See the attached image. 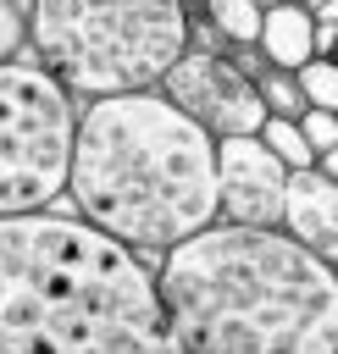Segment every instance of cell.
Listing matches in <instances>:
<instances>
[{
  "label": "cell",
  "instance_id": "cell-19",
  "mask_svg": "<svg viewBox=\"0 0 338 354\" xmlns=\"http://www.w3.org/2000/svg\"><path fill=\"white\" fill-rule=\"evenodd\" d=\"M294 6H305V0H294Z\"/></svg>",
  "mask_w": 338,
  "mask_h": 354
},
{
  "label": "cell",
  "instance_id": "cell-13",
  "mask_svg": "<svg viewBox=\"0 0 338 354\" xmlns=\"http://www.w3.org/2000/svg\"><path fill=\"white\" fill-rule=\"evenodd\" d=\"M299 83H305V100L310 105L338 111V55H310L299 66Z\"/></svg>",
  "mask_w": 338,
  "mask_h": 354
},
{
  "label": "cell",
  "instance_id": "cell-7",
  "mask_svg": "<svg viewBox=\"0 0 338 354\" xmlns=\"http://www.w3.org/2000/svg\"><path fill=\"white\" fill-rule=\"evenodd\" d=\"M216 177H222V221H238V227H283L294 166L260 133L216 138Z\"/></svg>",
  "mask_w": 338,
  "mask_h": 354
},
{
  "label": "cell",
  "instance_id": "cell-1",
  "mask_svg": "<svg viewBox=\"0 0 338 354\" xmlns=\"http://www.w3.org/2000/svg\"><path fill=\"white\" fill-rule=\"evenodd\" d=\"M0 354H177L161 271L89 216H6Z\"/></svg>",
  "mask_w": 338,
  "mask_h": 354
},
{
  "label": "cell",
  "instance_id": "cell-8",
  "mask_svg": "<svg viewBox=\"0 0 338 354\" xmlns=\"http://www.w3.org/2000/svg\"><path fill=\"white\" fill-rule=\"evenodd\" d=\"M283 227L310 243L321 260L338 266V177H327L321 166H305L288 177V210H283Z\"/></svg>",
  "mask_w": 338,
  "mask_h": 354
},
{
  "label": "cell",
  "instance_id": "cell-3",
  "mask_svg": "<svg viewBox=\"0 0 338 354\" xmlns=\"http://www.w3.org/2000/svg\"><path fill=\"white\" fill-rule=\"evenodd\" d=\"M66 194L139 254H166L222 216L216 138L166 88L89 100Z\"/></svg>",
  "mask_w": 338,
  "mask_h": 354
},
{
  "label": "cell",
  "instance_id": "cell-9",
  "mask_svg": "<svg viewBox=\"0 0 338 354\" xmlns=\"http://www.w3.org/2000/svg\"><path fill=\"white\" fill-rule=\"evenodd\" d=\"M260 50H266V61H272V66H288V72H299V66L316 55V11H310V6H294V0H283V6H266Z\"/></svg>",
  "mask_w": 338,
  "mask_h": 354
},
{
  "label": "cell",
  "instance_id": "cell-17",
  "mask_svg": "<svg viewBox=\"0 0 338 354\" xmlns=\"http://www.w3.org/2000/svg\"><path fill=\"white\" fill-rule=\"evenodd\" d=\"M316 166H321V171H327V177H338V149H327V155H321V160H316Z\"/></svg>",
  "mask_w": 338,
  "mask_h": 354
},
{
  "label": "cell",
  "instance_id": "cell-11",
  "mask_svg": "<svg viewBox=\"0 0 338 354\" xmlns=\"http://www.w3.org/2000/svg\"><path fill=\"white\" fill-rule=\"evenodd\" d=\"M260 94H266V111H272V116H305V111H310L305 83H299V72H288V66H266V72H260Z\"/></svg>",
  "mask_w": 338,
  "mask_h": 354
},
{
  "label": "cell",
  "instance_id": "cell-2",
  "mask_svg": "<svg viewBox=\"0 0 338 354\" xmlns=\"http://www.w3.org/2000/svg\"><path fill=\"white\" fill-rule=\"evenodd\" d=\"M155 271L177 354H338V266L288 227L211 221Z\"/></svg>",
  "mask_w": 338,
  "mask_h": 354
},
{
  "label": "cell",
  "instance_id": "cell-14",
  "mask_svg": "<svg viewBox=\"0 0 338 354\" xmlns=\"http://www.w3.org/2000/svg\"><path fill=\"white\" fill-rule=\"evenodd\" d=\"M28 6H33V0H6V6H0V50H6V61H17V55H22Z\"/></svg>",
  "mask_w": 338,
  "mask_h": 354
},
{
  "label": "cell",
  "instance_id": "cell-18",
  "mask_svg": "<svg viewBox=\"0 0 338 354\" xmlns=\"http://www.w3.org/2000/svg\"><path fill=\"white\" fill-rule=\"evenodd\" d=\"M255 6H283V0H255Z\"/></svg>",
  "mask_w": 338,
  "mask_h": 354
},
{
  "label": "cell",
  "instance_id": "cell-16",
  "mask_svg": "<svg viewBox=\"0 0 338 354\" xmlns=\"http://www.w3.org/2000/svg\"><path fill=\"white\" fill-rule=\"evenodd\" d=\"M310 11H316V22H338V0H310Z\"/></svg>",
  "mask_w": 338,
  "mask_h": 354
},
{
  "label": "cell",
  "instance_id": "cell-20",
  "mask_svg": "<svg viewBox=\"0 0 338 354\" xmlns=\"http://www.w3.org/2000/svg\"><path fill=\"white\" fill-rule=\"evenodd\" d=\"M332 55H338V50H332Z\"/></svg>",
  "mask_w": 338,
  "mask_h": 354
},
{
  "label": "cell",
  "instance_id": "cell-10",
  "mask_svg": "<svg viewBox=\"0 0 338 354\" xmlns=\"http://www.w3.org/2000/svg\"><path fill=\"white\" fill-rule=\"evenodd\" d=\"M205 17L222 28L227 44H260L266 6H255V0H205Z\"/></svg>",
  "mask_w": 338,
  "mask_h": 354
},
{
  "label": "cell",
  "instance_id": "cell-12",
  "mask_svg": "<svg viewBox=\"0 0 338 354\" xmlns=\"http://www.w3.org/2000/svg\"><path fill=\"white\" fill-rule=\"evenodd\" d=\"M260 138L294 166V171H305V166H316V149H310V138H305V127H299V116H266V127H260Z\"/></svg>",
  "mask_w": 338,
  "mask_h": 354
},
{
  "label": "cell",
  "instance_id": "cell-6",
  "mask_svg": "<svg viewBox=\"0 0 338 354\" xmlns=\"http://www.w3.org/2000/svg\"><path fill=\"white\" fill-rule=\"evenodd\" d=\"M161 88H166L211 138L260 133L266 116H272L260 83H255L227 50H199V44H188V50L177 55V66L161 77Z\"/></svg>",
  "mask_w": 338,
  "mask_h": 354
},
{
  "label": "cell",
  "instance_id": "cell-15",
  "mask_svg": "<svg viewBox=\"0 0 338 354\" xmlns=\"http://www.w3.org/2000/svg\"><path fill=\"white\" fill-rule=\"evenodd\" d=\"M299 127H305V138H310L316 160H321L327 149H338V111H321V105H310V111L299 116Z\"/></svg>",
  "mask_w": 338,
  "mask_h": 354
},
{
  "label": "cell",
  "instance_id": "cell-5",
  "mask_svg": "<svg viewBox=\"0 0 338 354\" xmlns=\"http://www.w3.org/2000/svg\"><path fill=\"white\" fill-rule=\"evenodd\" d=\"M72 88L22 50L0 66V210H44L55 194L72 188L78 160V127Z\"/></svg>",
  "mask_w": 338,
  "mask_h": 354
},
{
  "label": "cell",
  "instance_id": "cell-4",
  "mask_svg": "<svg viewBox=\"0 0 338 354\" xmlns=\"http://www.w3.org/2000/svg\"><path fill=\"white\" fill-rule=\"evenodd\" d=\"M194 44L188 0H33L28 50L72 94L105 100L161 88L177 55Z\"/></svg>",
  "mask_w": 338,
  "mask_h": 354
}]
</instances>
